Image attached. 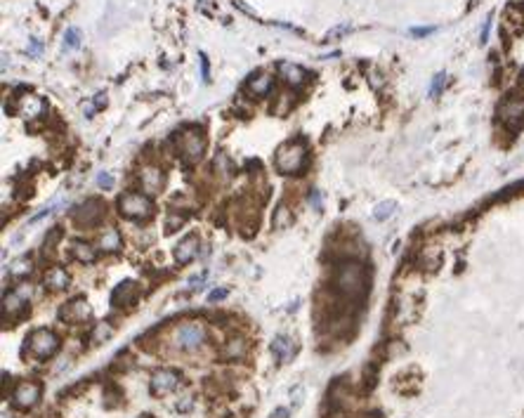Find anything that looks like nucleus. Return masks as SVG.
I'll use <instances>...</instances> for the list:
<instances>
[{
	"instance_id": "1",
	"label": "nucleus",
	"mask_w": 524,
	"mask_h": 418,
	"mask_svg": "<svg viewBox=\"0 0 524 418\" xmlns=\"http://www.w3.org/2000/svg\"><path fill=\"white\" fill-rule=\"evenodd\" d=\"M333 288L347 300H362L369 291V274L359 260H342L333 274Z\"/></svg>"
},
{
	"instance_id": "2",
	"label": "nucleus",
	"mask_w": 524,
	"mask_h": 418,
	"mask_svg": "<svg viewBox=\"0 0 524 418\" xmlns=\"http://www.w3.org/2000/svg\"><path fill=\"white\" fill-rule=\"evenodd\" d=\"M307 158H309L307 144L302 139H291V142H284L277 149V154H274V168L281 175H298V173L305 171Z\"/></svg>"
},
{
	"instance_id": "3",
	"label": "nucleus",
	"mask_w": 524,
	"mask_h": 418,
	"mask_svg": "<svg viewBox=\"0 0 524 418\" xmlns=\"http://www.w3.org/2000/svg\"><path fill=\"white\" fill-rule=\"evenodd\" d=\"M206 338H208V331L201 321H185L175 326L172 331V348L180 352H196L199 348H203Z\"/></svg>"
},
{
	"instance_id": "4",
	"label": "nucleus",
	"mask_w": 524,
	"mask_h": 418,
	"mask_svg": "<svg viewBox=\"0 0 524 418\" xmlns=\"http://www.w3.org/2000/svg\"><path fill=\"white\" fill-rule=\"evenodd\" d=\"M118 213L125 220H149L154 215V201L147 192H125L118 196Z\"/></svg>"
},
{
	"instance_id": "5",
	"label": "nucleus",
	"mask_w": 524,
	"mask_h": 418,
	"mask_svg": "<svg viewBox=\"0 0 524 418\" xmlns=\"http://www.w3.org/2000/svg\"><path fill=\"white\" fill-rule=\"evenodd\" d=\"M59 345H62L59 336H57L54 331H50V328H36V331H31L29 333V338H26V350H29V355H31L33 359H38V362H45V359L54 357L57 352H59Z\"/></svg>"
},
{
	"instance_id": "6",
	"label": "nucleus",
	"mask_w": 524,
	"mask_h": 418,
	"mask_svg": "<svg viewBox=\"0 0 524 418\" xmlns=\"http://www.w3.org/2000/svg\"><path fill=\"white\" fill-rule=\"evenodd\" d=\"M107 213V206L102 199H85L80 206L73 208L71 213V220L78 229H90V227H97L102 222V217Z\"/></svg>"
},
{
	"instance_id": "7",
	"label": "nucleus",
	"mask_w": 524,
	"mask_h": 418,
	"mask_svg": "<svg viewBox=\"0 0 524 418\" xmlns=\"http://www.w3.org/2000/svg\"><path fill=\"white\" fill-rule=\"evenodd\" d=\"M180 156L187 163H196L206 151V135L199 128H189V130L180 132V142H178Z\"/></svg>"
},
{
	"instance_id": "8",
	"label": "nucleus",
	"mask_w": 524,
	"mask_h": 418,
	"mask_svg": "<svg viewBox=\"0 0 524 418\" xmlns=\"http://www.w3.org/2000/svg\"><path fill=\"white\" fill-rule=\"evenodd\" d=\"M29 295H31V288H26V286L5 293V298H3V317L22 319L29 312Z\"/></svg>"
},
{
	"instance_id": "9",
	"label": "nucleus",
	"mask_w": 524,
	"mask_h": 418,
	"mask_svg": "<svg viewBox=\"0 0 524 418\" xmlns=\"http://www.w3.org/2000/svg\"><path fill=\"white\" fill-rule=\"evenodd\" d=\"M40 390L43 387H40L38 380H22L15 387V392H12V406L15 409H22V411L33 409L40 399Z\"/></svg>"
},
{
	"instance_id": "10",
	"label": "nucleus",
	"mask_w": 524,
	"mask_h": 418,
	"mask_svg": "<svg viewBox=\"0 0 524 418\" xmlns=\"http://www.w3.org/2000/svg\"><path fill=\"white\" fill-rule=\"evenodd\" d=\"M180 383V373L172 371V369H161V371L154 373V378H151V395L161 397V395H168V392H172L175 387H178Z\"/></svg>"
},
{
	"instance_id": "11",
	"label": "nucleus",
	"mask_w": 524,
	"mask_h": 418,
	"mask_svg": "<svg viewBox=\"0 0 524 418\" xmlns=\"http://www.w3.org/2000/svg\"><path fill=\"white\" fill-rule=\"evenodd\" d=\"M139 298V286L135 284V281H123V284H118V286L114 288V293H111V305L114 307H130V305H135Z\"/></svg>"
},
{
	"instance_id": "12",
	"label": "nucleus",
	"mask_w": 524,
	"mask_h": 418,
	"mask_svg": "<svg viewBox=\"0 0 524 418\" xmlns=\"http://www.w3.org/2000/svg\"><path fill=\"white\" fill-rule=\"evenodd\" d=\"M59 317L66 324H80V321H85V319L90 317V305L83 298H76V300H71L69 305H64L62 310H59Z\"/></svg>"
},
{
	"instance_id": "13",
	"label": "nucleus",
	"mask_w": 524,
	"mask_h": 418,
	"mask_svg": "<svg viewBox=\"0 0 524 418\" xmlns=\"http://www.w3.org/2000/svg\"><path fill=\"white\" fill-rule=\"evenodd\" d=\"M248 355V341L243 336H231L224 341V345L220 348V357L227 362H239Z\"/></svg>"
},
{
	"instance_id": "14",
	"label": "nucleus",
	"mask_w": 524,
	"mask_h": 418,
	"mask_svg": "<svg viewBox=\"0 0 524 418\" xmlns=\"http://www.w3.org/2000/svg\"><path fill=\"white\" fill-rule=\"evenodd\" d=\"M279 76L284 78L286 83L291 88H300L307 83V71L302 69L300 64H293V62H281L279 64Z\"/></svg>"
},
{
	"instance_id": "15",
	"label": "nucleus",
	"mask_w": 524,
	"mask_h": 418,
	"mask_svg": "<svg viewBox=\"0 0 524 418\" xmlns=\"http://www.w3.org/2000/svg\"><path fill=\"white\" fill-rule=\"evenodd\" d=\"M196 256H199V236L196 234H187L185 239H180V243L175 246V260L180 265H187L192 263Z\"/></svg>"
},
{
	"instance_id": "16",
	"label": "nucleus",
	"mask_w": 524,
	"mask_h": 418,
	"mask_svg": "<svg viewBox=\"0 0 524 418\" xmlns=\"http://www.w3.org/2000/svg\"><path fill=\"white\" fill-rule=\"evenodd\" d=\"M139 185H142V189H144L147 194L161 192L163 171L158 168V165H147V168H142V171H139Z\"/></svg>"
},
{
	"instance_id": "17",
	"label": "nucleus",
	"mask_w": 524,
	"mask_h": 418,
	"mask_svg": "<svg viewBox=\"0 0 524 418\" xmlns=\"http://www.w3.org/2000/svg\"><path fill=\"white\" fill-rule=\"evenodd\" d=\"M43 286L47 291H64L69 286V272L64 267H50L45 272V277H43Z\"/></svg>"
},
{
	"instance_id": "18",
	"label": "nucleus",
	"mask_w": 524,
	"mask_h": 418,
	"mask_svg": "<svg viewBox=\"0 0 524 418\" xmlns=\"http://www.w3.org/2000/svg\"><path fill=\"white\" fill-rule=\"evenodd\" d=\"M272 355L277 357L281 364H286V362H291L295 355V343L293 338H288V336H279V338H274V343H272Z\"/></svg>"
},
{
	"instance_id": "19",
	"label": "nucleus",
	"mask_w": 524,
	"mask_h": 418,
	"mask_svg": "<svg viewBox=\"0 0 524 418\" xmlns=\"http://www.w3.org/2000/svg\"><path fill=\"white\" fill-rule=\"evenodd\" d=\"M272 88H274V78L270 73H257V76H250V80H248V93L253 95V97L270 95Z\"/></svg>"
},
{
	"instance_id": "20",
	"label": "nucleus",
	"mask_w": 524,
	"mask_h": 418,
	"mask_svg": "<svg viewBox=\"0 0 524 418\" xmlns=\"http://www.w3.org/2000/svg\"><path fill=\"white\" fill-rule=\"evenodd\" d=\"M121 246H123V236H121V232H118L116 227H107L100 236V250H104V253H116Z\"/></svg>"
},
{
	"instance_id": "21",
	"label": "nucleus",
	"mask_w": 524,
	"mask_h": 418,
	"mask_svg": "<svg viewBox=\"0 0 524 418\" xmlns=\"http://www.w3.org/2000/svg\"><path fill=\"white\" fill-rule=\"evenodd\" d=\"M71 258L78 260V263H83V265H90V263L97 260V250H95L90 243H85V241H73V246H71Z\"/></svg>"
},
{
	"instance_id": "22",
	"label": "nucleus",
	"mask_w": 524,
	"mask_h": 418,
	"mask_svg": "<svg viewBox=\"0 0 524 418\" xmlns=\"http://www.w3.org/2000/svg\"><path fill=\"white\" fill-rule=\"evenodd\" d=\"M111 333H114V326L109 324V321H97V324L93 326V331H90V341H93L95 345H100V343L111 338Z\"/></svg>"
},
{
	"instance_id": "23",
	"label": "nucleus",
	"mask_w": 524,
	"mask_h": 418,
	"mask_svg": "<svg viewBox=\"0 0 524 418\" xmlns=\"http://www.w3.org/2000/svg\"><path fill=\"white\" fill-rule=\"evenodd\" d=\"M31 270H33V265H31L29 258H17L15 263L10 265V277L24 279V277H29V274H31Z\"/></svg>"
},
{
	"instance_id": "24",
	"label": "nucleus",
	"mask_w": 524,
	"mask_h": 418,
	"mask_svg": "<svg viewBox=\"0 0 524 418\" xmlns=\"http://www.w3.org/2000/svg\"><path fill=\"white\" fill-rule=\"evenodd\" d=\"M394 210H397V203H394V201H383V203H378V206H376L373 217H376L378 222H385L387 217L394 215Z\"/></svg>"
},
{
	"instance_id": "25",
	"label": "nucleus",
	"mask_w": 524,
	"mask_h": 418,
	"mask_svg": "<svg viewBox=\"0 0 524 418\" xmlns=\"http://www.w3.org/2000/svg\"><path fill=\"white\" fill-rule=\"evenodd\" d=\"M291 220H293V213L286 208L284 203L279 206L277 210H274V227H279V229H284V227L291 225Z\"/></svg>"
},
{
	"instance_id": "26",
	"label": "nucleus",
	"mask_w": 524,
	"mask_h": 418,
	"mask_svg": "<svg viewBox=\"0 0 524 418\" xmlns=\"http://www.w3.org/2000/svg\"><path fill=\"white\" fill-rule=\"evenodd\" d=\"M447 80H449V76L444 73V71H440V73H434V78H432V83H430V90H427V95H430V97H440L442 90L447 88Z\"/></svg>"
},
{
	"instance_id": "27",
	"label": "nucleus",
	"mask_w": 524,
	"mask_h": 418,
	"mask_svg": "<svg viewBox=\"0 0 524 418\" xmlns=\"http://www.w3.org/2000/svg\"><path fill=\"white\" fill-rule=\"evenodd\" d=\"M80 45V31L76 26H71L69 31L64 33V50H73V47Z\"/></svg>"
},
{
	"instance_id": "28",
	"label": "nucleus",
	"mask_w": 524,
	"mask_h": 418,
	"mask_svg": "<svg viewBox=\"0 0 524 418\" xmlns=\"http://www.w3.org/2000/svg\"><path fill=\"white\" fill-rule=\"evenodd\" d=\"M491 24H493V15H489L484 19V26H482V31H479V43L482 45H486L489 43V31H491Z\"/></svg>"
},
{
	"instance_id": "29",
	"label": "nucleus",
	"mask_w": 524,
	"mask_h": 418,
	"mask_svg": "<svg viewBox=\"0 0 524 418\" xmlns=\"http://www.w3.org/2000/svg\"><path fill=\"white\" fill-rule=\"evenodd\" d=\"M97 185H100L102 189H114L116 180H114V175H109V173H100V175H97Z\"/></svg>"
},
{
	"instance_id": "30",
	"label": "nucleus",
	"mask_w": 524,
	"mask_h": 418,
	"mask_svg": "<svg viewBox=\"0 0 524 418\" xmlns=\"http://www.w3.org/2000/svg\"><path fill=\"white\" fill-rule=\"evenodd\" d=\"M62 234H64V232H62V229H59V227H54L52 232H50V234H47V236H45V248H50V250H52V248H54V243H57V241L62 239Z\"/></svg>"
},
{
	"instance_id": "31",
	"label": "nucleus",
	"mask_w": 524,
	"mask_h": 418,
	"mask_svg": "<svg viewBox=\"0 0 524 418\" xmlns=\"http://www.w3.org/2000/svg\"><path fill=\"white\" fill-rule=\"evenodd\" d=\"M199 62H201V78L208 83V80H210V64H208V57L201 52V54H199Z\"/></svg>"
},
{
	"instance_id": "32",
	"label": "nucleus",
	"mask_w": 524,
	"mask_h": 418,
	"mask_svg": "<svg viewBox=\"0 0 524 418\" xmlns=\"http://www.w3.org/2000/svg\"><path fill=\"white\" fill-rule=\"evenodd\" d=\"M309 206L319 213L321 210V192L319 189H309Z\"/></svg>"
},
{
	"instance_id": "33",
	"label": "nucleus",
	"mask_w": 524,
	"mask_h": 418,
	"mask_svg": "<svg viewBox=\"0 0 524 418\" xmlns=\"http://www.w3.org/2000/svg\"><path fill=\"white\" fill-rule=\"evenodd\" d=\"M434 31H437V26H418V29H411V36L423 38V36H432Z\"/></svg>"
},
{
	"instance_id": "34",
	"label": "nucleus",
	"mask_w": 524,
	"mask_h": 418,
	"mask_svg": "<svg viewBox=\"0 0 524 418\" xmlns=\"http://www.w3.org/2000/svg\"><path fill=\"white\" fill-rule=\"evenodd\" d=\"M227 298V288H217L213 293L208 295V302H217V300H224Z\"/></svg>"
},
{
	"instance_id": "35",
	"label": "nucleus",
	"mask_w": 524,
	"mask_h": 418,
	"mask_svg": "<svg viewBox=\"0 0 524 418\" xmlns=\"http://www.w3.org/2000/svg\"><path fill=\"white\" fill-rule=\"evenodd\" d=\"M40 50H43V43H40L38 38H31V45H29V54H31V57H36V54H38Z\"/></svg>"
},
{
	"instance_id": "36",
	"label": "nucleus",
	"mask_w": 524,
	"mask_h": 418,
	"mask_svg": "<svg viewBox=\"0 0 524 418\" xmlns=\"http://www.w3.org/2000/svg\"><path fill=\"white\" fill-rule=\"evenodd\" d=\"M302 392H305V390H302V385H298V387H293V390H291V397L295 399V406H298V404H302Z\"/></svg>"
},
{
	"instance_id": "37",
	"label": "nucleus",
	"mask_w": 524,
	"mask_h": 418,
	"mask_svg": "<svg viewBox=\"0 0 524 418\" xmlns=\"http://www.w3.org/2000/svg\"><path fill=\"white\" fill-rule=\"evenodd\" d=\"M95 107H97V109L107 107V97H104V93H100L97 97H95Z\"/></svg>"
},
{
	"instance_id": "38",
	"label": "nucleus",
	"mask_w": 524,
	"mask_h": 418,
	"mask_svg": "<svg viewBox=\"0 0 524 418\" xmlns=\"http://www.w3.org/2000/svg\"><path fill=\"white\" fill-rule=\"evenodd\" d=\"M272 418H288V409H277L272 413Z\"/></svg>"
}]
</instances>
